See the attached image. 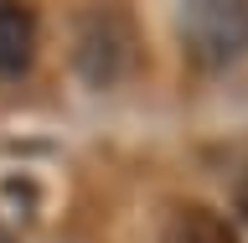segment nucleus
I'll list each match as a JSON object with an SVG mask.
<instances>
[{"label":"nucleus","instance_id":"1","mask_svg":"<svg viewBox=\"0 0 248 243\" xmlns=\"http://www.w3.org/2000/svg\"><path fill=\"white\" fill-rule=\"evenodd\" d=\"M140 62V31H135V11L124 0H93L78 16V73L88 83H119L135 73Z\"/></svg>","mask_w":248,"mask_h":243},{"label":"nucleus","instance_id":"2","mask_svg":"<svg viewBox=\"0 0 248 243\" xmlns=\"http://www.w3.org/2000/svg\"><path fill=\"white\" fill-rule=\"evenodd\" d=\"M181 42L202 67L238 62L248 52V0H181Z\"/></svg>","mask_w":248,"mask_h":243},{"label":"nucleus","instance_id":"3","mask_svg":"<svg viewBox=\"0 0 248 243\" xmlns=\"http://www.w3.org/2000/svg\"><path fill=\"white\" fill-rule=\"evenodd\" d=\"M36 11L26 0H0V78H21L36 62Z\"/></svg>","mask_w":248,"mask_h":243},{"label":"nucleus","instance_id":"4","mask_svg":"<svg viewBox=\"0 0 248 243\" xmlns=\"http://www.w3.org/2000/svg\"><path fill=\"white\" fill-rule=\"evenodd\" d=\"M160 243H243V238H238V228H232L217 207H207V202H181V207H170L166 228H160Z\"/></svg>","mask_w":248,"mask_h":243},{"label":"nucleus","instance_id":"5","mask_svg":"<svg viewBox=\"0 0 248 243\" xmlns=\"http://www.w3.org/2000/svg\"><path fill=\"white\" fill-rule=\"evenodd\" d=\"M238 212L248 217V171H243V176H238Z\"/></svg>","mask_w":248,"mask_h":243},{"label":"nucleus","instance_id":"6","mask_svg":"<svg viewBox=\"0 0 248 243\" xmlns=\"http://www.w3.org/2000/svg\"><path fill=\"white\" fill-rule=\"evenodd\" d=\"M0 243H16V238H11V228H5V223H0Z\"/></svg>","mask_w":248,"mask_h":243}]
</instances>
